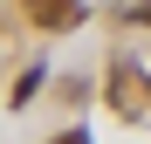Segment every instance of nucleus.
<instances>
[{"mask_svg": "<svg viewBox=\"0 0 151 144\" xmlns=\"http://www.w3.org/2000/svg\"><path fill=\"white\" fill-rule=\"evenodd\" d=\"M35 28L62 34V28H83V7H35Z\"/></svg>", "mask_w": 151, "mask_h": 144, "instance_id": "f257e3e1", "label": "nucleus"}, {"mask_svg": "<svg viewBox=\"0 0 151 144\" xmlns=\"http://www.w3.org/2000/svg\"><path fill=\"white\" fill-rule=\"evenodd\" d=\"M41 82H48V76H41V69H28V76H21V82H14V110H28V103H35V89H41Z\"/></svg>", "mask_w": 151, "mask_h": 144, "instance_id": "f03ea898", "label": "nucleus"}, {"mask_svg": "<svg viewBox=\"0 0 151 144\" xmlns=\"http://www.w3.org/2000/svg\"><path fill=\"white\" fill-rule=\"evenodd\" d=\"M55 144H89V130H62V137H55Z\"/></svg>", "mask_w": 151, "mask_h": 144, "instance_id": "7ed1b4c3", "label": "nucleus"}, {"mask_svg": "<svg viewBox=\"0 0 151 144\" xmlns=\"http://www.w3.org/2000/svg\"><path fill=\"white\" fill-rule=\"evenodd\" d=\"M137 21H144V28H151V7H137Z\"/></svg>", "mask_w": 151, "mask_h": 144, "instance_id": "20e7f679", "label": "nucleus"}]
</instances>
